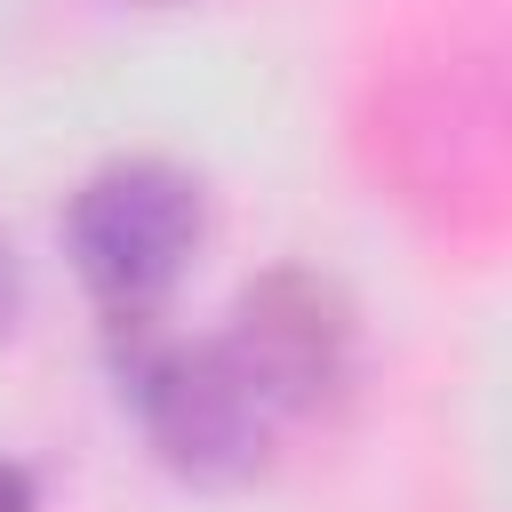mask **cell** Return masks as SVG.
Wrapping results in <instances>:
<instances>
[{
    "label": "cell",
    "instance_id": "obj_1",
    "mask_svg": "<svg viewBox=\"0 0 512 512\" xmlns=\"http://www.w3.org/2000/svg\"><path fill=\"white\" fill-rule=\"evenodd\" d=\"M104 328H112L120 392H128L144 440L160 448V464L176 480H192V488H240V480L264 472L280 424L248 392V376L224 360L216 336H168L160 312L104 320Z\"/></svg>",
    "mask_w": 512,
    "mask_h": 512
},
{
    "label": "cell",
    "instance_id": "obj_2",
    "mask_svg": "<svg viewBox=\"0 0 512 512\" xmlns=\"http://www.w3.org/2000/svg\"><path fill=\"white\" fill-rule=\"evenodd\" d=\"M200 224H208V208H200L192 168L136 152V160L96 168L64 200V256L104 320H144L184 280Z\"/></svg>",
    "mask_w": 512,
    "mask_h": 512
},
{
    "label": "cell",
    "instance_id": "obj_3",
    "mask_svg": "<svg viewBox=\"0 0 512 512\" xmlns=\"http://www.w3.org/2000/svg\"><path fill=\"white\" fill-rule=\"evenodd\" d=\"M216 344L248 376V392L272 408V424L288 432V424L320 416L344 392V376H352V304H344L336 280H320L304 264H280V272L240 288Z\"/></svg>",
    "mask_w": 512,
    "mask_h": 512
},
{
    "label": "cell",
    "instance_id": "obj_4",
    "mask_svg": "<svg viewBox=\"0 0 512 512\" xmlns=\"http://www.w3.org/2000/svg\"><path fill=\"white\" fill-rule=\"evenodd\" d=\"M0 512H40V488L16 456H0Z\"/></svg>",
    "mask_w": 512,
    "mask_h": 512
},
{
    "label": "cell",
    "instance_id": "obj_5",
    "mask_svg": "<svg viewBox=\"0 0 512 512\" xmlns=\"http://www.w3.org/2000/svg\"><path fill=\"white\" fill-rule=\"evenodd\" d=\"M8 320H16V256L0 240V336H8Z\"/></svg>",
    "mask_w": 512,
    "mask_h": 512
},
{
    "label": "cell",
    "instance_id": "obj_6",
    "mask_svg": "<svg viewBox=\"0 0 512 512\" xmlns=\"http://www.w3.org/2000/svg\"><path fill=\"white\" fill-rule=\"evenodd\" d=\"M128 8H176V0H128Z\"/></svg>",
    "mask_w": 512,
    "mask_h": 512
}]
</instances>
